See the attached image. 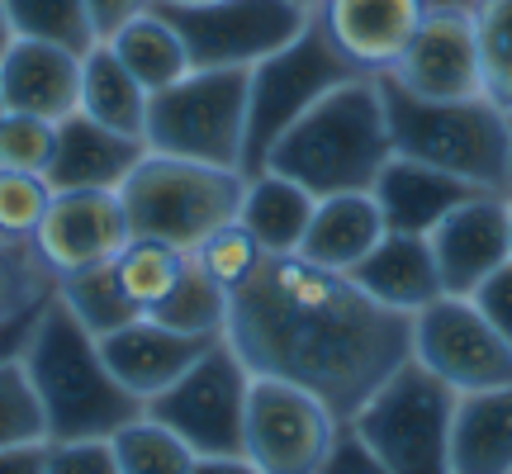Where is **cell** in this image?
Here are the masks:
<instances>
[{"label":"cell","mask_w":512,"mask_h":474,"mask_svg":"<svg viewBox=\"0 0 512 474\" xmlns=\"http://www.w3.org/2000/svg\"><path fill=\"white\" fill-rule=\"evenodd\" d=\"M15 43V29H10V15H5V0H0V57H5V48Z\"/></svg>","instance_id":"45"},{"label":"cell","mask_w":512,"mask_h":474,"mask_svg":"<svg viewBox=\"0 0 512 474\" xmlns=\"http://www.w3.org/2000/svg\"><path fill=\"white\" fill-rule=\"evenodd\" d=\"M394 157L380 76H351L328 91L299 124L271 147L261 171H280L313 200L370 190Z\"/></svg>","instance_id":"3"},{"label":"cell","mask_w":512,"mask_h":474,"mask_svg":"<svg viewBox=\"0 0 512 474\" xmlns=\"http://www.w3.org/2000/svg\"><path fill=\"white\" fill-rule=\"evenodd\" d=\"M351 280L375 304L403 313V318H413L432 299H441V275H437V261H432V247H427V237H413V233H384L375 242V252L351 271Z\"/></svg>","instance_id":"21"},{"label":"cell","mask_w":512,"mask_h":474,"mask_svg":"<svg viewBox=\"0 0 512 474\" xmlns=\"http://www.w3.org/2000/svg\"><path fill=\"white\" fill-rule=\"evenodd\" d=\"M147 143L110 133L95 119L76 110L57 124V147L48 162V185L53 190H119L128 171L143 162Z\"/></svg>","instance_id":"20"},{"label":"cell","mask_w":512,"mask_h":474,"mask_svg":"<svg viewBox=\"0 0 512 474\" xmlns=\"http://www.w3.org/2000/svg\"><path fill=\"white\" fill-rule=\"evenodd\" d=\"M147 105L152 95L138 86V76L128 72L124 62L110 53V43H95L91 53L81 57V114L95 119L110 133L138 138L147 133Z\"/></svg>","instance_id":"25"},{"label":"cell","mask_w":512,"mask_h":474,"mask_svg":"<svg viewBox=\"0 0 512 474\" xmlns=\"http://www.w3.org/2000/svg\"><path fill=\"white\" fill-rule=\"evenodd\" d=\"M38 441H48L43 403H38L19 356H5L0 361V451H10V446H38Z\"/></svg>","instance_id":"35"},{"label":"cell","mask_w":512,"mask_h":474,"mask_svg":"<svg viewBox=\"0 0 512 474\" xmlns=\"http://www.w3.org/2000/svg\"><path fill=\"white\" fill-rule=\"evenodd\" d=\"M427 10L432 0H318L313 24L361 76H384Z\"/></svg>","instance_id":"16"},{"label":"cell","mask_w":512,"mask_h":474,"mask_svg":"<svg viewBox=\"0 0 512 474\" xmlns=\"http://www.w3.org/2000/svg\"><path fill=\"white\" fill-rule=\"evenodd\" d=\"M508 237H512V190H508Z\"/></svg>","instance_id":"46"},{"label":"cell","mask_w":512,"mask_h":474,"mask_svg":"<svg viewBox=\"0 0 512 474\" xmlns=\"http://www.w3.org/2000/svg\"><path fill=\"white\" fill-rule=\"evenodd\" d=\"M190 261L200 266L219 290L238 294L247 280H252L256 271H261V261H266V252H261V242H256L247 228H242L238 219L223 223V228H214V233L204 237L200 247L190 252Z\"/></svg>","instance_id":"33"},{"label":"cell","mask_w":512,"mask_h":474,"mask_svg":"<svg viewBox=\"0 0 512 474\" xmlns=\"http://www.w3.org/2000/svg\"><path fill=\"white\" fill-rule=\"evenodd\" d=\"M470 304H475L484 318H489V328L503 337L512 347V261H503L475 294H470Z\"/></svg>","instance_id":"39"},{"label":"cell","mask_w":512,"mask_h":474,"mask_svg":"<svg viewBox=\"0 0 512 474\" xmlns=\"http://www.w3.org/2000/svg\"><path fill=\"white\" fill-rule=\"evenodd\" d=\"M81 57L57 43L15 38L0 57V100L5 110L38 114L48 124H62L81 110Z\"/></svg>","instance_id":"18"},{"label":"cell","mask_w":512,"mask_h":474,"mask_svg":"<svg viewBox=\"0 0 512 474\" xmlns=\"http://www.w3.org/2000/svg\"><path fill=\"white\" fill-rule=\"evenodd\" d=\"M342 422L309 389L271 375H252L247 422H242V456L266 474H318L337 441Z\"/></svg>","instance_id":"11"},{"label":"cell","mask_w":512,"mask_h":474,"mask_svg":"<svg viewBox=\"0 0 512 474\" xmlns=\"http://www.w3.org/2000/svg\"><path fill=\"white\" fill-rule=\"evenodd\" d=\"M223 337L252 375L309 389L337 422L356 418L413 356V318L375 304L347 271L304 256H266L233 294Z\"/></svg>","instance_id":"1"},{"label":"cell","mask_w":512,"mask_h":474,"mask_svg":"<svg viewBox=\"0 0 512 474\" xmlns=\"http://www.w3.org/2000/svg\"><path fill=\"white\" fill-rule=\"evenodd\" d=\"M242 185H247V176L228 171V166L143 152V162L119 185V200H124L133 237H157L181 252H195L214 228L238 219Z\"/></svg>","instance_id":"5"},{"label":"cell","mask_w":512,"mask_h":474,"mask_svg":"<svg viewBox=\"0 0 512 474\" xmlns=\"http://www.w3.org/2000/svg\"><path fill=\"white\" fill-rule=\"evenodd\" d=\"M389 81L418 100H475L484 95L475 5H432L408 48L389 67Z\"/></svg>","instance_id":"13"},{"label":"cell","mask_w":512,"mask_h":474,"mask_svg":"<svg viewBox=\"0 0 512 474\" xmlns=\"http://www.w3.org/2000/svg\"><path fill=\"white\" fill-rule=\"evenodd\" d=\"M53 147H57V124L38 119V114H19V110L0 114V171L48 176Z\"/></svg>","instance_id":"36"},{"label":"cell","mask_w":512,"mask_h":474,"mask_svg":"<svg viewBox=\"0 0 512 474\" xmlns=\"http://www.w3.org/2000/svg\"><path fill=\"white\" fill-rule=\"evenodd\" d=\"M465 5H479V0H465Z\"/></svg>","instance_id":"50"},{"label":"cell","mask_w":512,"mask_h":474,"mask_svg":"<svg viewBox=\"0 0 512 474\" xmlns=\"http://www.w3.org/2000/svg\"><path fill=\"white\" fill-rule=\"evenodd\" d=\"M57 294L62 304L95 332V337H110V332L128 328L133 318H143V309L133 304L119 285V271L110 266H91V271H76V275H62L57 280Z\"/></svg>","instance_id":"28"},{"label":"cell","mask_w":512,"mask_h":474,"mask_svg":"<svg viewBox=\"0 0 512 474\" xmlns=\"http://www.w3.org/2000/svg\"><path fill=\"white\" fill-rule=\"evenodd\" d=\"M110 446H114L119 474H190L195 470V451L176 432H166L162 422H152L147 413L124 422L110 437Z\"/></svg>","instance_id":"32"},{"label":"cell","mask_w":512,"mask_h":474,"mask_svg":"<svg viewBox=\"0 0 512 474\" xmlns=\"http://www.w3.org/2000/svg\"><path fill=\"white\" fill-rule=\"evenodd\" d=\"M190 474H266L261 465H252L247 456H195Z\"/></svg>","instance_id":"43"},{"label":"cell","mask_w":512,"mask_h":474,"mask_svg":"<svg viewBox=\"0 0 512 474\" xmlns=\"http://www.w3.org/2000/svg\"><path fill=\"white\" fill-rule=\"evenodd\" d=\"M370 195L380 204L389 233L427 237L451 209H460L465 200H475L484 190L470 181H460V176H446L437 166L413 162V157H399V152H394L389 166L380 171V181L370 185Z\"/></svg>","instance_id":"19"},{"label":"cell","mask_w":512,"mask_h":474,"mask_svg":"<svg viewBox=\"0 0 512 474\" xmlns=\"http://www.w3.org/2000/svg\"><path fill=\"white\" fill-rule=\"evenodd\" d=\"M351 76H361V72L323 38V29L313 24V15L294 43H285V48L271 53L266 62H256L252 76H247V152H242V176L261 171L266 157H271V147L280 143L323 95L337 91Z\"/></svg>","instance_id":"8"},{"label":"cell","mask_w":512,"mask_h":474,"mask_svg":"<svg viewBox=\"0 0 512 474\" xmlns=\"http://www.w3.org/2000/svg\"><path fill=\"white\" fill-rule=\"evenodd\" d=\"M427 247H432V261H437L441 294L470 299L503 261H512L508 195L484 190L475 200H465L427 233Z\"/></svg>","instance_id":"15"},{"label":"cell","mask_w":512,"mask_h":474,"mask_svg":"<svg viewBox=\"0 0 512 474\" xmlns=\"http://www.w3.org/2000/svg\"><path fill=\"white\" fill-rule=\"evenodd\" d=\"M48 204H53L48 176H34V171H0V237L34 242Z\"/></svg>","instance_id":"37"},{"label":"cell","mask_w":512,"mask_h":474,"mask_svg":"<svg viewBox=\"0 0 512 474\" xmlns=\"http://www.w3.org/2000/svg\"><path fill=\"white\" fill-rule=\"evenodd\" d=\"M152 5L181 34L195 72L214 67L252 72L256 62H266L304 34L313 15L299 0H152Z\"/></svg>","instance_id":"9"},{"label":"cell","mask_w":512,"mask_h":474,"mask_svg":"<svg viewBox=\"0 0 512 474\" xmlns=\"http://www.w3.org/2000/svg\"><path fill=\"white\" fill-rule=\"evenodd\" d=\"M247 389L252 370L219 337L176 384H166L157 399L143 403L152 422L195 451V456H242V422H247Z\"/></svg>","instance_id":"10"},{"label":"cell","mask_w":512,"mask_h":474,"mask_svg":"<svg viewBox=\"0 0 512 474\" xmlns=\"http://www.w3.org/2000/svg\"><path fill=\"white\" fill-rule=\"evenodd\" d=\"M451 474H512V384L456 399Z\"/></svg>","instance_id":"23"},{"label":"cell","mask_w":512,"mask_h":474,"mask_svg":"<svg viewBox=\"0 0 512 474\" xmlns=\"http://www.w3.org/2000/svg\"><path fill=\"white\" fill-rule=\"evenodd\" d=\"M128 237L133 228H128L119 190H53L34 247L43 266L62 280V275L91 271V266H110L128 247Z\"/></svg>","instance_id":"14"},{"label":"cell","mask_w":512,"mask_h":474,"mask_svg":"<svg viewBox=\"0 0 512 474\" xmlns=\"http://www.w3.org/2000/svg\"><path fill=\"white\" fill-rule=\"evenodd\" d=\"M389 233L384 228V214L370 190H351V195H328L318 200L309 219V233H304V247L299 256L313 261V266H328V271H356L375 242Z\"/></svg>","instance_id":"22"},{"label":"cell","mask_w":512,"mask_h":474,"mask_svg":"<svg viewBox=\"0 0 512 474\" xmlns=\"http://www.w3.org/2000/svg\"><path fill=\"white\" fill-rule=\"evenodd\" d=\"M0 114H5V100H0Z\"/></svg>","instance_id":"49"},{"label":"cell","mask_w":512,"mask_h":474,"mask_svg":"<svg viewBox=\"0 0 512 474\" xmlns=\"http://www.w3.org/2000/svg\"><path fill=\"white\" fill-rule=\"evenodd\" d=\"M413 361L427 365L456 394L512 384V347L460 294H441L422 313H413Z\"/></svg>","instance_id":"12"},{"label":"cell","mask_w":512,"mask_h":474,"mask_svg":"<svg viewBox=\"0 0 512 474\" xmlns=\"http://www.w3.org/2000/svg\"><path fill=\"white\" fill-rule=\"evenodd\" d=\"M389 138L399 157L427 162L460 181L508 195L512 190V114L489 95L475 100H418L380 76Z\"/></svg>","instance_id":"4"},{"label":"cell","mask_w":512,"mask_h":474,"mask_svg":"<svg viewBox=\"0 0 512 474\" xmlns=\"http://www.w3.org/2000/svg\"><path fill=\"white\" fill-rule=\"evenodd\" d=\"M214 342H219V337H185V332L162 328L157 318L143 313V318H133L128 328L100 337V356H105L114 380L124 384L138 403H147V399H157L166 384L181 380L185 370L200 361Z\"/></svg>","instance_id":"17"},{"label":"cell","mask_w":512,"mask_h":474,"mask_svg":"<svg viewBox=\"0 0 512 474\" xmlns=\"http://www.w3.org/2000/svg\"><path fill=\"white\" fill-rule=\"evenodd\" d=\"M152 0H86V15H91L95 24V38L105 43V38L114 34V29H124L133 15H143Z\"/></svg>","instance_id":"41"},{"label":"cell","mask_w":512,"mask_h":474,"mask_svg":"<svg viewBox=\"0 0 512 474\" xmlns=\"http://www.w3.org/2000/svg\"><path fill=\"white\" fill-rule=\"evenodd\" d=\"M432 5H465V0H432Z\"/></svg>","instance_id":"47"},{"label":"cell","mask_w":512,"mask_h":474,"mask_svg":"<svg viewBox=\"0 0 512 474\" xmlns=\"http://www.w3.org/2000/svg\"><path fill=\"white\" fill-rule=\"evenodd\" d=\"M456 389L441 384L413 356L361 403L351 418L356 437L394 474H451V422Z\"/></svg>","instance_id":"6"},{"label":"cell","mask_w":512,"mask_h":474,"mask_svg":"<svg viewBox=\"0 0 512 474\" xmlns=\"http://www.w3.org/2000/svg\"><path fill=\"white\" fill-rule=\"evenodd\" d=\"M105 43H110V53L124 62L128 72L138 76V86H143L147 95L166 91V86H176L181 76L195 72L181 34L171 29V19H166L157 5H147L143 15H133L124 29H114Z\"/></svg>","instance_id":"26"},{"label":"cell","mask_w":512,"mask_h":474,"mask_svg":"<svg viewBox=\"0 0 512 474\" xmlns=\"http://www.w3.org/2000/svg\"><path fill=\"white\" fill-rule=\"evenodd\" d=\"M19 365L43 403L48 441L114 437L124 422L143 418V403L110 375V365L100 356V337L62 304L57 290L29 323Z\"/></svg>","instance_id":"2"},{"label":"cell","mask_w":512,"mask_h":474,"mask_svg":"<svg viewBox=\"0 0 512 474\" xmlns=\"http://www.w3.org/2000/svg\"><path fill=\"white\" fill-rule=\"evenodd\" d=\"M38 474H119V465H114L110 437H76V441H48Z\"/></svg>","instance_id":"38"},{"label":"cell","mask_w":512,"mask_h":474,"mask_svg":"<svg viewBox=\"0 0 512 474\" xmlns=\"http://www.w3.org/2000/svg\"><path fill=\"white\" fill-rule=\"evenodd\" d=\"M318 200L280 171H252L242 185L238 223L261 242L266 256H299Z\"/></svg>","instance_id":"24"},{"label":"cell","mask_w":512,"mask_h":474,"mask_svg":"<svg viewBox=\"0 0 512 474\" xmlns=\"http://www.w3.org/2000/svg\"><path fill=\"white\" fill-rule=\"evenodd\" d=\"M38 313H29V318H15V323H5L0 328V361L5 356H19V347H24V337H29V323H34Z\"/></svg>","instance_id":"44"},{"label":"cell","mask_w":512,"mask_h":474,"mask_svg":"<svg viewBox=\"0 0 512 474\" xmlns=\"http://www.w3.org/2000/svg\"><path fill=\"white\" fill-rule=\"evenodd\" d=\"M57 290V275L43 266L34 242L0 237V328L38 313Z\"/></svg>","instance_id":"31"},{"label":"cell","mask_w":512,"mask_h":474,"mask_svg":"<svg viewBox=\"0 0 512 474\" xmlns=\"http://www.w3.org/2000/svg\"><path fill=\"white\" fill-rule=\"evenodd\" d=\"M228 309H233V294L219 290L195 261H185L181 280L171 285L162 304L147 309V318H157L162 328L185 332V337H223L228 332Z\"/></svg>","instance_id":"27"},{"label":"cell","mask_w":512,"mask_h":474,"mask_svg":"<svg viewBox=\"0 0 512 474\" xmlns=\"http://www.w3.org/2000/svg\"><path fill=\"white\" fill-rule=\"evenodd\" d=\"M185 261L190 252L181 247H171V242H157V237H128V247L114 256V271H119V285L124 294L138 304V309H152V304H162L171 285L181 280Z\"/></svg>","instance_id":"29"},{"label":"cell","mask_w":512,"mask_h":474,"mask_svg":"<svg viewBox=\"0 0 512 474\" xmlns=\"http://www.w3.org/2000/svg\"><path fill=\"white\" fill-rule=\"evenodd\" d=\"M43 451H48V441H38V446H10V451H0V474H38V470H43Z\"/></svg>","instance_id":"42"},{"label":"cell","mask_w":512,"mask_h":474,"mask_svg":"<svg viewBox=\"0 0 512 474\" xmlns=\"http://www.w3.org/2000/svg\"><path fill=\"white\" fill-rule=\"evenodd\" d=\"M318 474H394V470H384L380 456H375L366 441L356 437V427H351V422H342V427H337V441H332V451H328V460L318 465Z\"/></svg>","instance_id":"40"},{"label":"cell","mask_w":512,"mask_h":474,"mask_svg":"<svg viewBox=\"0 0 512 474\" xmlns=\"http://www.w3.org/2000/svg\"><path fill=\"white\" fill-rule=\"evenodd\" d=\"M5 15L15 38H38V43H57L72 53H91L95 24L86 15V0H5Z\"/></svg>","instance_id":"30"},{"label":"cell","mask_w":512,"mask_h":474,"mask_svg":"<svg viewBox=\"0 0 512 474\" xmlns=\"http://www.w3.org/2000/svg\"><path fill=\"white\" fill-rule=\"evenodd\" d=\"M247 67L190 72L147 105V152L242 171L247 152Z\"/></svg>","instance_id":"7"},{"label":"cell","mask_w":512,"mask_h":474,"mask_svg":"<svg viewBox=\"0 0 512 474\" xmlns=\"http://www.w3.org/2000/svg\"><path fill=\"white\" fill-rule=\"evenodd\" d=\"M479 67H484V95L498 110L512 114V0H479Z\"/></svg>","instance_id":"34"},{"label":"cell","mask_w":512,"mask_h":474,"mask_svg":"<svg viewBox=\"0 0 512 474\" xmlns=\"http://www.w3.org/2000/svg\"><path fill=\"white\" fill-rule=\"evenodd\" d=\"M299 5H309V10H313V5H318V0H299Z\"/></svg>","instance_id":"48"}]
</instances>
